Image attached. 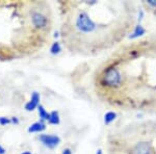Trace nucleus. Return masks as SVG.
I'll use <instances>...</instances> for the list:
<instances>
[{
	"mask_svg": "<svg viewBox=\"0 0 156 154\" xmlns=\"http://www.w3.org/2000/svg\"><path fill=\"white\" fill-rule=\"evenodd\" d=\"M75 28H76L80 34H90L95 32L98 28V25L90 17L85 11H81L78 13V15L75 18Z\"/></svg>",
	"mask_w": 156,
	"mask_h": 154,
	"instance_id": "f257e3e1",
	"label": "nucleus"
},
{
	"mask_svg": "<svg viewBox=\"0 0 156 154\" xmlns=\"http://www.w3.org/2000/svg\"><path fill=\"white\" fill-rule=\"evenodd\" d=\"M123 76L120 70L115 67H109L104 71L102 75V84L107 88H112V89H115L119 88L122 84Z\"/></svg>",
	"mask_w": 156,
	"mask_h": 154,
	"instance_id": "f03ea898",
	"label": "nucleus"
},
{
	"mask_svg": "<svg viewBox=\"0 0 156 154\" xmlns=\"http://www.w3.org/2000/svg\"><path fill=\"white\" fill-rule=\"evenodd\" d=\"M30 22L34 28L36 29H45L48 25V19L45 15L40 12H32L30 15Z\"/></svg>",
	"mask_w": 156,
	"mask_h": 154,
	"instance_id": "7ed1b4c3",
	"label": "nucleus"
},
{
	"mask_svg": "<svg viewBox=\"0 0 156 154\" xmlns=\"http://www.w3.org/2000/svg\"><path fill=\"white\" fill-rule=\"evenodd\" d=\"M39 141L48 149H54L58 147L59 144L62 143V140L57 134H46V133L40 134Z\"/></svg>",
	"mask_w": 156,
	"mask_h": 154,
	"instance_id": "20e7f679",
	"label": "nucleus"
},
{
	"mask_svg": "<svg viewBox=\"0 0 156 154\" xmlns=\"http://www.w3.org/2000/svg\"><path fill=\"white\" fill-rule=\"evenodd\" d=\"M40 101H41V95L37 92H34L31 94V98L28 102L25 104V110L26 112H34V109H37L40 105Z\"/></svg>",
	"mask_w": 156,
	"mask_h": 154,
	"instance_id": "39448f33",
	"label": "nucleus"
},
{
	"mask_svg": "<svg viewBox=\"0 0 156 154\" xmlns=\"http://www.w3.org/2000/svg\"><path fill=\"white\" fill-rule=\"evenodd\" d=\"M151 151V145L147 142L138 143L133 149L134 154H150Z\"/></svg>",
	"mask_w": 156,
	"mask_h": 154,
	"instance_id": "423d86ee",
	"label": "nucleus"
},
{
	"mask_svg": "<svg viewBox=\"0 0 156 154\" xmlns=\"http://www.w3.org/2000/svg\"><path fill=\"white\" fill-rule=\"evenodd\" d=\"M45 129H46V124H45V122H43V121H37V122L32 123L28 127L27 131H28L29 133H40V132H43Z\"/></svg>",
	"mask_w": 156,
	"mask_h": 154,
	"instance_id": "0eeeda50",
	"label": "nucleus"
},
{
	"mask_svg": "<svg viewBox=\"0 0 156 154\" xmlns=\"http://www.w3.org/2000/svg\"><path fill=\"white\" fill-rule=\"evenodd\" d=\"M146 28L144 26H143L142 24H136L134 27V29H133L132 34L129 36V39L130 40H135V39H138V38L143 37L146 34Z\"/></svg>",
	"mask_w": 156,
	"mask_h": 154,
	"instance_id": "6e6552de",
	"label": "nucleus"
},
{
	"mask_svg": "<svg viewBox=\"0 0 156 154\" xmlns=\"http://www.w3.org/2000/svg\"><path fill=\"white\" fill-rule=\"evenodd\" d=\"M118 117V115H117V113H115V112H107V113H105V115H104V118H103V122H104V124L105 125H110L112 122H115V119H117Z\"/></svg>",
	"mask_w": 156,
	"mask_h": 154,
	"instance_id": "1a4fd4ad",
	"label": "nucleus"
},
{
	"mask_svg": "<svg viewBox=\"0 0 156 154\" xmlns=\"http://www.w3.org/2000/svg\"><path fill=\"white\" fill-rule=\"evenodd\" d=\"M37 113H39L40 121H43V122H46L47 121V122H48L49 118H50V113L47 112L42 104H40L39 107H37Z\"/></svg>",
	"mask_w": 156,
	"mask_h": 154,
	"instance_id": "9d476101",
	"label": "nucleus"
},
{
	"mask_svg": "<svg viewBox=\"0 0 156 154\" xmlns=\"http://www.w3.org/2000/svg\"><path fill=\"white\" fill-rule=\"evenodd\" d=\"M48 123L51 125H58L60 123L59 113L57 112V110H52V112L50 113V118H49Z\"/></svg>",
	"mask_w": 156,
	"mask_h": 154,
	"instance_id": "9b49d317",
	"label": "nucleus"
},
{
	"mask_svg": "<svg viewBox=\"0 0 156 154\" xmlns=\"http://www.w3.org/2000/svg\"><path fill=\"white\" fill-rule=\"evenodd\" d=\"M60 52H62V45H60V43L57 41L52 43L51 47H50V53L52 55H57Z\"/></svg>",
	"mask_w": 156,
	"mask_h": 154,
	"instance_id": "f8f14e48",
	"label": "nucleus"
},
{
	"mask_svg": "<svg viewBox=\"0 0 156 154\" xmlns=\"http://www.w3.org/2000/svg\"><path fill=\"white\" fill-rule=\"evenodd\" d=\"M11 123H12L11 118H7V117H0V125H1V126L9 125V124H11Z\"/></svg>",
	"mask_w": 156,
	"mask_h": 154,
	"instance_id": "ddd939ff",
	"label": "nucleus"
},
{
	"mask_svg": "<svg viewBox=\"0 0 156 154\" xmlns=\"http://www.w3.org/2000/svg\"><path fill=\"white\" fill-rule=\"evenodd\" d=\"M144 17H145V13L143 9H140L138 11V16H137V21H138V24H140V22L144 20Z\"/></svg>",
	"mask_w": 156,
	"mask_h": 154,
	"instance_id": "4468645a",
	"label": "nucleus"
},
{
	"mask_svg": "<svg viewBox=\"0 0 156 154\" xmlns=\"http://www.w3.org/2000/svg\"><path fill=\"white\" fill-rule=\"evenodd\" d=\"M147 3L149 4L151 7H154V9H156V0H148Z\"/></svg>",
	"mask_w": 156,
	"mask_h": 154,
	"instance_id": "2eb2a0df",
	"label": "nucleus"
},
{
	"mask_svg": "<svg viewBox=\"0 0 156 154\" xmlns=\"http://www.w3.org/2000/svg\"><path fill=\"white\" fill-rule=\"evenodd\" d=\"M11 121H12V124H16V125H18L19 123H20L19 119L17 118V117H12V118H11Z\"/></svg>",
	"mask_w": 156,
	"mask_h": 154,
	"instance_id": "dca6fc26",
	"label": "nucleus"
},
{
	"mask_svg": "<svg viewBox=\"0 0 156 154\" xmlns=\"http://www.w3.org/2000/svg\"><path fill=\"white\" fill-rule=\"evenodd\" d=\"M62 154H73V153H72V150L70 148H66V149L62 150Z\"/></svg>",
	"mask_w": 156,
	"mask_h": 154,
	"instance_id": "f3484780",
	"label": "nucleus"
},
{
	"mask_svg": "<svg viewBox=\"0 0 156 154\" xmlns=\"http://www.w3.org/2000/svg\"><path fill=\"white\" fill-rule=\"evenodd\" d=\"M5 152H6L5 149H4L3 147H2L1 145H0V154H5Z\"/></svg>",
	"mask_w": 156,
	"mask_h": 154,
	"instance_id": "a211bd4d",
	"label": "nucleus"
},
{
	"mask_svg": "<svg viewBox=\"0 0 156 154\" xmlns=\"http://www.w3.org/2000/svg\"><path fill=\"white\" fill-rule=\"evenodd\" d=\"M95 154H103V151L101 150V149H98V150L96 151V153Z\"/></svg>",
	"mask_w": 156,
	"mask_h": 154,
	"instance_id": "6ab92c4d",
	"label": "nucleus"
},
{
	"mask_svg": "<svg viewBox=\"0 0 156 154\" xmlns=\"http://www.w3.org/2000/svg\"><path fill=\"white\" fill-rule=\"evenodd\" d=\"M59 37V34H58V31H55L54 32V38L56 39V38H58Z\"/></svg>",
	"mask_w": 156,
	"mask_h": 154,
	"instance_id": "aec40b11",
	"label": "nucleus"
},
{
	"mask_svg": "<svg viewBox=\"0 0 156 154\" xmlns=\"http://www.w3.org/2000/svg\"><path fill=\"white\" fill-rule=\"evenodd\" d=\"M21 154H31L30 151H24V152H22Z\"/></svg>",
	"mask_w": 156,
	"mask_h": 154,
	"instance_id": "412c9836",
	"label": "nucleus"
}]
</instances>
